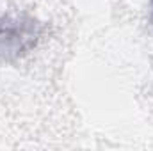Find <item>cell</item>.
Masks as SVG:
<instances>
[{
	"label": "cell",
	"mask_w": 153,
	"mask_h": 151,
	"mask_svg": "<svg viewBox=\"0 0 153 151\" xmlns=\"http://www.w3.org/2000/svg\"><path fill=\"white\" fill-rule=\"evenodd\" d=\"M34 23H25L20 20H2L0 21V59H11L29 50L36 43Z\"/></svg>",
	"instance_id": "1"
}]
</instances>
